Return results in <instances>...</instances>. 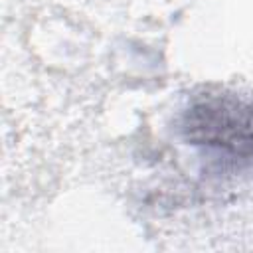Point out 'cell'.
<instances>
[{
    "label": "cell",
    "instance_id": "1",
    "mask_svg": "<svg viewBox=\"0 0 253 253\" xmlns=\"http://www.w3.org/2000/svg\"><path fill=\"white\" fill-rule=\"evenodd\" d=\"M182 136L206 150L253 164V101L235 95H208L194 101L180 119Z\"/></svg>",
    "mask_w": 253,
    "mask_h": 253
}]
</instances>
